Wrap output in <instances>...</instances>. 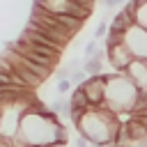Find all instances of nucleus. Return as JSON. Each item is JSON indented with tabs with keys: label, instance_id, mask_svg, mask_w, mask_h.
I'll list each match as a JSON object with an SVG mask.
<instances>
[{
	"label": "nucleus",
	"instance_id": "21",
	"mask_svg": "<svg viewBox=\"0 0 147 147\" xmlns=\"http://www.w3.org/2000/svg\"><path fill=\"white\" fill-rule=\"evenodd\" d=\"M48 147H67V145H60V142H53V145H48Z\"/></svg>",
	"mask_w": 147,
	"mask_h": 147
},
{
	"label": "nucleus",
	"instance_id": "18",
	"mask_svg": "<svg viewBox=\"0 0 147 147\" xmlns=\"http://www.w3.org/2000/svg\"><path fill=\"white\" fill-rule=\"evenodd\" d=\"M74 147H92V145L87 142V138H83V136L78 133V136L74 138Z\"/></svg>",
	"mask_w": 147,
	"mask_h": 147
},
{
	"label": "nucleus",
	"instance_id": "14",
	"mask_svg": "<svg viewBox=\"0 0 147 147\" xmlns=\"http://www.w3.org/2000/svg\"><path fill=\"white\" fill-rule=\"evenodd\" d=\"M85 76H87V74H85L83 69H78V71H71V74H69V83H71V87H78V85L85 80Z\"/></svg>",
	"mask_w": 147,
	"mask_h": 147
},
{
	"label": "nucleus",
	"instance_id": "17",
	"mask_svg": "<svg viewBox=\"0 0 147 147\" xmlns=\"http://www.w3.org/2000/svg\"><path fill=\"white\" fill-rule=\"evenodd\" d=\"M96 51H99V48H96V39H94V41H90V44H85V48H83V53H85L87 57H90V55H94Z\"/></svg>",
	"mask_w": 147,
	"mask_h": 147
},
{
	"label": "nucleus",
	"instance_id": "6",
	"mask_svg": "<svg viewBox=\"0 0 147 147\" xmlns=\"http://www.w3.org/2000/svg\"><path fill=\"white\" fill-rule=\"evenodd\" d=\"M80 92L87 99L90 108H96L103 103V94H106V74H94V76H85V80L78 85Z\"/></svg>",
	"mask_w": 147,
	"mask_h": 147
},
{
	"label": "nucleus",
	"instance_id": "9",
	"mask_svg": "<svg viewBox=\"0 0 147 147\" xmlns=\"http://www.w3.org/2000/svg\"><path fill=\"white\" fill-rule=\"evenodd\" d=\"M21 37H23V39H28V41H32V44H39V46H46V48H53V51H60V53L64 51V48H62L60 44H55V41H53V39L48 37V34H44V32H39V30H37V28H34V25H32L30 21L25 23V28H23V32H21Z\"/></svg>",
	"mask_w": 147,
	"mask_h": 147
},
{
	"label": "nucleus",
	"instance_id": "20",
	"mask_svg": "<svg viewBox=\"0 0 147 147\" xmlns=\"http://www.w3.org/2000/svg\"><path fill=\"white\" fill-rule=\"evenodd\" d=\"M0 147H14V140H7V138L0 136Z\"/></svg>",
	"mask_w": 147,
	"mask_h": 147
},
{
	"label": "nucleus",
	"instance_id": "12",
	"mask_svg": "<svg viewBox=\"0 0 147 147\" xmlns=\"http://www.w3.org/2000/svg\"><path fill=\"white\" fill-rule=\"evenodd\" d=\"M69 110H78V113H83V110H87L90 106H87V99H85V94L80 92V87H74L71 92H69Z\"/></svg>",
	"mask_w": 147,
	"mask_h": 147
},
{
	"label": "nucleus",
	"instance_id": "8",
	"mask_svg": "<svg viewBox=\"0 0 147 147\" xmlns=\"http://www.w3.org/2000/svg\"><path fill=\"white\" fill-rule=\"evenodd\" d=\"M7 51H11V53H16V55H21V57H25V60H32V62H37V64H41V67H46V69H51V71H55L57 69V64H60V57H53V55H41V53H30V51H23V48H16L11 41L5 46Z\"/></svg>",
	"mask_w": 147,
	"mask_h": 147
},
{
	"label": "nucleus",
	"instance_id": "11",
	"mask_svg": "<svg viewBox=\"0 0 147 147\" xmlns=\"http://www.w3.org/2000/svg\"><path fill=\"white\" fill-rule=\"evenodd\" d=\"M83 71H85L87 76L103 74V55H101V51H96L94 55L85 57V62H83Z\"/></svg>",
	"mask_w": 147,
	"mask_h": 147
},
{
	"label": "nucleus",
	"instance_id": "7",
	"mask_svg": "<svg viewBox=\"0 0 147 147\" xmlns=\"http://www.w3.org/2000/svg\"><path fill=\"white\" fill-rule=\"evenodd\" d=\"M106 60H108V64L115 69V71H126V67L133 62V55L129 53V48L119 41V44H110V46H106Z\"/></svg>",
	"mask_w": 147,
	"mask_h": 147
},
{
	"label": "nucleus",
	"instance_id": "19",
	"mask_svg": "<svg viewBox=\"0 0 147 147\" xmlns=\"http://www.w3.org/2000/svg\"><path fill=\"white\" fill-rule=\"evenodd\" d=\"M119 2H122V0H101V5H103L106 9H115Z\"/></svg>",
	"mask_w": 147,
	"mask_h": 147
},
{
	"label": "nucleus",
	"instance_id": "13",
	"mask_svg": "<svg viewBox=\"0 0 147 147\" xmlns=\"http://www.w3.org/2000/svg\"><path fill=\"white\" fill-rule=\"evenodd\" d=\"M133 23H138V25H142V28L147 30V2H140V5H136Z\"/></svg>",
	"mask_w": 147,
	"mask_h": 147
},
{
	"label": "nucleus",
	"instance_id": "3",
	"mask_svg": "<svg viewBox=\"0 0 147 147\" xmlns=\"http://www.w3.org/2000/svg\"><path fill=\"white\" fill-rule=\"evenodd\" d=\"M138 87L129 80V76L122 71L106 74V94H103V108L119 115V113H131L138 99Z\"/></svg>",
	"mask_w": 147,
	"mask_h": 147
},
{
	"label": "nucleus",
	"instance_id": "2",
	"mask_svg": "<svg viewBox=\"0 0 147 147\" xmlns=\"http://www.w3.org/2000/svg\"><path fill=\"white\" fill-rule=\"evenodd\" d=\"M57 124L60 117L51 110L46 113H23L21 124H18V133H16V142L23 145H32V147H48L55 142V133H57Z\"/></svg>",
	"mask_w": 147,
	"mask_h": 147
},
{
	"label": "nucleus",
	"instance_id": "4",
	"mask_svg": "<svg viewBox=\"0 0 147 147\" xmlns=\"http://www.w3.org/2000/svg\"><path fill=\"white\" fill-rule=\"evenodd\" d=\"M32 5H37V7H41V9L51 11V14L74 16V18H78V21H83V23L92 16V9H85V7L76 5L74 0H34Z\"/></svg>",
	"mask_w": 147,
	"mask_h": 147
},
{
	"label": "nucleus",
	"instance_id": "1",
	"mask_svg": "<svg viewBox=\"0 0 147 147\" xmlns=\"http://www.w3.org/2000/svg\"><path fill=\"white\" fill-rule=\"evenodd\" d=\"M76 131L87 138V142L92 147H106V145H113L117 140V133H119V119L115 113L106 110L103 106H96V108H87L78 122L74 124Z\"/></svg>",
	"mask_w": 147,
	"mask_h": 147
},
{
	"label": "nucleus",
	"instance_id": "5",
	"mask_svg": "<svg viewBox=\"0 0 147 147\" xmlns=\"http://www.w3.org/2000/svg\"><path fill=\"white\" fill-rule=\"evenodd\" d=\"M122 44L129 48L133 60H147V30L142 25L131 23L122 34Z\"/></svg>",
	"mask_w": 147,
	"mask_h": 147
},
{
	"label": "nucleus",
	"instance_id": "16",
	"mask_svg": "<svg viewBox=\"0 0 147 147\" xmlns=\"http://www.w3.org/2000/svg\"><path fill=\"white\" fill-rule=\"evenodd\" d=\"M106 32H108V23H106V21H101V23L96 25V30H94V37H96V39H101V37H106Z\"/></svg>",
	"mask_w": 147,
	"mask_h": 147
},
{
	"label": "nucleus",
	"instance_id": "10",
	"mask_svg": "<svg viewBox=\"0 0 147 147\" xmlns=\"http://www.w3.org/2000/svg\"><path fill=\"white\" fill-rule=\"evenodd\" d=\"M124 74L138 90H147V60H133Z\"/></svg>",
	"mask_w": 147,
	"mask_h": 147
},
{
	"label": "nucleus",
	"instance_id": "15",
	"mask_svg": "<svg viewBox=\"0 0 147 147\" xmlns=\"http://www.w3.org/2000/svg\"><path fill=\"white\" fill-rule=\"evenodd\" d=\"M69 90H71V83H69V78H62V80H57V94H60V96H64Z\"/></svg>",
	"mask_w": 147,
	"mask_h": 147
}]
</instances>
